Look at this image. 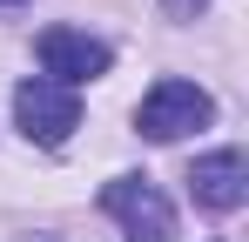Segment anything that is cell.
<instances>
[{
    "instance_id": "obj_1",
    "label": "cell",
    "mask_w": 249,
    "mask_h": 242,
    "mask_svg": "<svg viewBox=\"0 0 249 242\" xmlns=\"http://www.w3.org/2000/svg\"><path fill=\"white\" fill-rule=\"evenodd\" d=\"M215 121V101H209L196 81H155L148 94H142V108H135V128L148 135V141H182L189 128H209Z\"/></svg>"
},
{
    "instance_id": "obj_2",
    "label": "cell",
    "mask_w": 249,
    "mask_h": 242,
    "mask_svg": "<svg viewBox=\"0 0 249 242\" xmlns=\"http://www.w3.org/2000/svg\"><path fill=\"white\" fill-rule=\"evenodd\" d=\"M14 121H20V135L27 141H41V148H61L74 128H81V94L74 87H61V81H20L14 87Z\"/></svg>"
},
{
    "instance_id": "obj_3",
    "label": "cell",
    "mask_w": 249,
    "mask_h": 242,
    "mask_svg": "<svg viewBox=\"0 0 249 242\" xmlns=\"http://www.w3.org/2000/svg\"><path fill=\"white\" fill-rule=\"evenodd\" d=\"M101 208L128 229V242H175V208L148 175H115L101 189Z\"/></svg>"
},
{
    "instance_id": "obj_4",
    "label": "cell",
    "mask_w": 249,
    "mask_h": 242,
    "mask_svg": "<svg viewBox=\"0 0 249 242\" xmlns=\"http://www.w3.org/2000/svg\"><path fill=\"white\" fill-rule=\"evenodd\" d=\"M34 54H41V68L61 81V87L108 74V47H101V40H88V34H74V27H47V34L34 40Z\"/></svg>"
},
{
    "instance_id": "obj_5",
    "label": "cell",
    "mask_w": 249,
    "mask_h": 242,
    "mask_svg": "<svg viewBox=\"0 0 249 242\" xmlns=\"http://www.w3.org/2000/svg\"><path fill=\"white\" fill-rule=\"evenodd\" d=\"M243 175H249L243 148H215V155H202L189 168V195L202 202V208H215V215H229V208H243V195H249Z\"/></svg>"
},
{
    "instance_id": "obj_6",
    "label": "cell",
    "mask_w": 249,
    "mask_h": 242,
    "mask_svg": "<svg viewBox=\"0 0 249 242\" xmlns=\"http://www.w3.org/2000/svg\"><path fill=\"white\" fill-rule=\"evenodd\" d=\"M168 14H182V20H189V14H202V0H168Z\"/></svg>"
},
{
    "instance_id": "obj_7",
    "label": "cell",
    "mask_w": 249,
    "mask_h": 242,
    "mask_svg": "<svg viewBox=\"0 0 249 242\" xmlns=\"http://www.w3.org/2000/svg\"><path fill=\"white\" fill-rule=\"evenodd\" d=\"M34 242H54V236H34Z\"/></svg>"
}]
</instances>
